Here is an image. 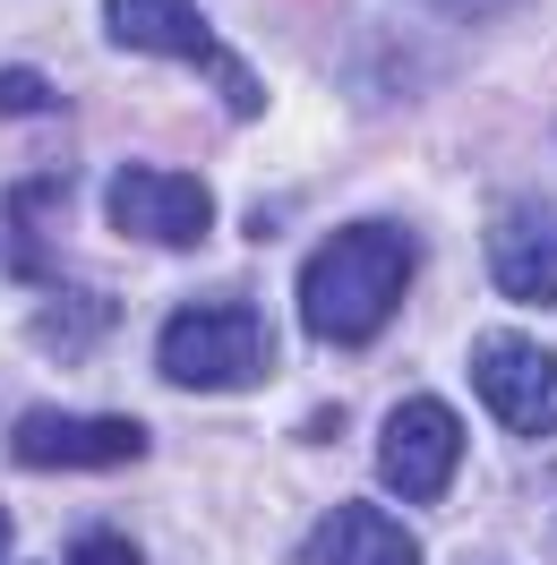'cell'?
Segmentation results:
<instances>
[{
  "label": "cell",
  "instance_id": "cell-7",
  "mask_svg": "<svg viewBox=\"0 0 557 565\" xmlns=\"http://www.w3.org/2000/svg\"><path fill=\"white\" fill-rule=\"evenodd\" d=\"M9 455L27 471H112V462L146 455L138 420H86V412H61V403H35L27 420L9 428Z\"/></svg>",
  "mask_w": 557,
  "mask_h": 565
},
{
  "label": "cell",
  "instance_id": "cell-4",
  "mask_svg": "<svg viewBox=\"0 0 557 565\" xmlns=\"http://www.w3.org/2000/svg\"><path fill=\"white\" fill-rule=\"evenodd\" d=\"M104 214H112V232H129V241H146V248H198L214 232L207 180L155 172V163H120L112 189H104Z\"/></svg>",
  "mask_w": 557,
  "mask_h": 565
},
{
  "label": "cell",
  "instance_id": "cell-6",
  "mask_svg": "<svg viewBox=\"0 0 557 565\" xmlns=\"http://www.w3.org/2000/svg\"><path fill=\"white\" fill-rule=\"evenodd\" d=\"M472 386L506 437H557V352H540L532 334H488L472 352Z\"/></svg>",
  "mask_w": 557,
  "mask_h": 565
},
{
  "label": "cell",
  "instance_id": "cell-1",
  "mask_svg": "<svg viewBox=\"0 0 557 565\" xmlns=\"http://www.w3.org/2000/svg\"><path fill=\"white\" fill-rule=\"evenodd\" d=\"M412 266H420V248H412L403 223H344L301 266V326H309L317 343H369L403 309Z\"/></svg>",
  "mask_w": 557,
  "mask_h": 565
},
{
  "label": "cell",
  "instance_id": "cell-9",
  "mask_svg": "<svg viewBox=\"0 0 557 565\" xmlns=\"http://www.w3.org/2000/svg\"><path fill=\"white\" fill-rule=\"evenodd\" d=\"M309 565H420V540L378 505H335L309 540Z\"/></svg>",
  "mask_w": 557,
  "mask_h": 565
},
{
  "label": "cell",
  "instance_id": "cell-2",
  "mask_svg": "<svg viewBox=\"0 0 557 565\" xmlns=\"http://www.w3.org/2000/svg\"><path fill=\"white\" fill-rule=\"evenodd\" d=\"M155 369L172 386H198V394H223V386H258L275 369V334L249 300H189L164 318L155 334Z\"/></svg>",
  "mask_w": 557,
  "mask_h": 565
},
{
  "label": "cell",
  "instance_id": "cell-12",
  "mask_svg": "<svg viewBox=\"0 0 557 565\" xmlns=\"http://www.w3.org/2000/svg\"><path fill=\"white\" fill-rule=\"evenodd\" d=\"M70 565H146V557H138V540H120V531H77Z\"/></svg>",
  "mask_w": 557,
  "mask_h": 565
},
{
  "label": "cell",
  "instance_id": "cell-8",
  "mask_svg": "<svg viewBox=\"0 0 557 565\" xmlns=\"http://www.w3.org/2000/svg\"><path fill=\"white\" fill-rule=\"evenodd\" d=\"M488 282L523 309L557 300V198H506L488 214Z\"/></svg>",
  "mask_w": 557,
  "mask_h": 565
},
{
  "label": "cell",
  "instance_id": "cell-3",
  "mask_svg": "<svg viewBox=\"0 0 557 565\" xmlns=\"http://www.w3.org/2000/svg\"><path fill=\"white\" fill-rule=\"evenodd\" d=\"M104 35L120 52H155V61H189V70L214 77V95L232 111H258V77L241 70V52H223L214 26L198 18V0H104Z\"/></svg>",
  "mask_w": 557,
  "mask_h": 565
},
{
  "label": "cell",
  "instance_id": "cell-5",
  "mask_svg": "<svg viewBox=\"0 0 557 565\" xmlns=\"http://www.w3.org/2000/svg\"><path fill=\"white\" fill-rule=\"evenodd\" d=\"M454 462H463V420H454L438 394H412L395 403V420L378 437V471L403 505H438L454 489Z\"/></svg>",
  "mask_w": 557,
  "mask_h": 565
},
{
  "label": "cell",
  "instance_id": "cell-14",
  "mask_svg": "<svg viewBox=\"0 0 557 565\" xmlns=\"http://www.w3.org/2000/svg\"><path fill=\"white\" fill-rule=\"evenodd\" d=\"M420 9H438V18H506L515 0H420Z\"/></svg>",
  "mask_w": 557,
  "mask_h": 565
},
{
  "label": "cell",
  "instance_id": "cell-10",
  "mask_svg": "<svg viewBox=\"0 0 557 565\" xmlns=\"http://www.w3.org/2000/svg\"><path fill=\"white\" fill-rule=\"evenodd\" d=\"M61 206H70V180H18L9 189V275L18 282H61V248H52Z\"/></svg>",
  "mask_w": 557,
  "mask_h": 565
},
{
  "label": "cell",
  "instance_id": "cell-11",
  "mask_svg": "<svg viewBox=\"0 0 557 565\" xmlns=\"http://www.w3.org/2000/svg\"><path fill=\"white\" fill-rule=\"evenodd\" d=\"M112 318H120V309H112L104 291H70V300H52V309L35 318V334H43V352H52V360H86L95 343H104Z\"/></svg>",
  "mask_w": 557,
  "mask_h": 565
},
{
  "label": "cell",
  "instance_id": "cell-15",
  "mask_svg": "<svg viewBox=\"0 0 557 565\" xmlns=\"http://www.w3.org/2000/svg\"><path fill=\"white\" fill-rule=\"evenodd\" d=\"M0 557H9V514H0Z\"/></svg>",
  "mask_w": 557,
  "mask_h": 565
},
{
  "label": "cell",
  "instance_id": "cell-13",
  "mask_svg": "<svg viewBox=\"0 0 557 565\" xmlns=\"http://www.w3.org/2000/svg\"><path fill=\"white\" fill-rule=\"evenodd\" d=\"M43 104H52V86H43V77H18V70L0 77V111H43Z\"/></svg>",
  "mask_w": 557,
  "mask_h": 565
}]
</instances>
